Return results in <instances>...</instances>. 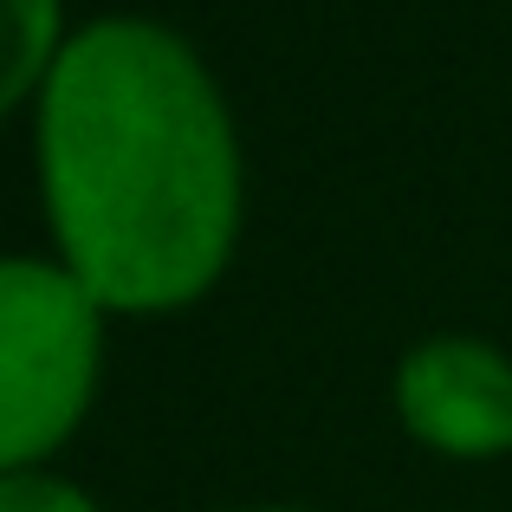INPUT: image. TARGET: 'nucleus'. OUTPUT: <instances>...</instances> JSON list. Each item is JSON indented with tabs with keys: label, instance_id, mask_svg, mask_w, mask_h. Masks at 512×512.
<instances>
[{
	"label": "nucleus",
	"instance_id": "nucleus-3",
	"mask_svg": "<svg viewBox=\"0 0 512 512\" xmlns=\"http://www.w3.org/2000/svg\"><path fill=\"white\" fill-rule=\"evenodd\" d=\"M396 422L448 461L512 454V357L487 338H422L396 363Z\"/></svg>",
	"mask_w": 512,
	"mask_h": 512
},
{
	"label": "nucleus",
	"instance_id": "nucleus-4",
	"mask_svg": "<svg viewBox=\"0 0 512 512\" xmlns=\"http://www.w3.org/2000/svg\"><path fill=\"white\" fill-rule=\"evenodd\" d=\"M65 39V0H0V124L39 104Z\"/></svg>",
	"mask_w": 512,
	"mask_h": 512
},
{
	"label": "nucleus",
	"instance_id": "nucleus-6",
	"mask_svg": "<svg viewBox=\"0 0 512 512\" xmlns=\"http://www.w3.org/2000/svg\"><path fill=\"white\" fill-rule=\"evenodd\" d=\"M247 512H305V506H247Z\"/></svg>",
	"mask_w": 512,
	"mask_h": 512
},
{
	"label": "nucleus",
	"instance_id": "nucleus-2",
	"mask_svg": "<svg viewBox=\"0 0 512 512\" xmlns=\"http://www.w3.org/2000/svg\"><path fill=\"white\" fill-rule=\"evenodd\" d=\"M104 305L39 253H0V474L46 467L98 402Z\"/></svg>",
	"mask_w": 512,
	"mask_h": 512
},
{
	"label": "nucleus",
	"instance_id": "nucleus-5",
	"mask_svg": "<svg viewBox=\"0 0 512 512\" xmlns=\"http://www.w3.org/2000/svg\"><path fill=\"white\" fill-rule=\"evenodd\" d=\"M0 512H104V506L85 487L33 467V474H0Z\"/></svg>",
	"mask_w": 512,
	"mask_h": 512
},
{
	"label": "nucleus",
	"instance_id": "nucleus-1",
	"mask_svg": "<svg viewBox=\"0 0 512 512\" xmlns=\"http://www.w3.org/2000/svg\"><path fill=\"white\" fill-rule=\"evenodd\" d=\"M52 260L111 318L208 299L240 247L247 169L208 59L175 26L111 13L65 39L33 104Z\"/></svg>",
	"mask_w": 512,
	"mask_h": 512
}]
</instances>
